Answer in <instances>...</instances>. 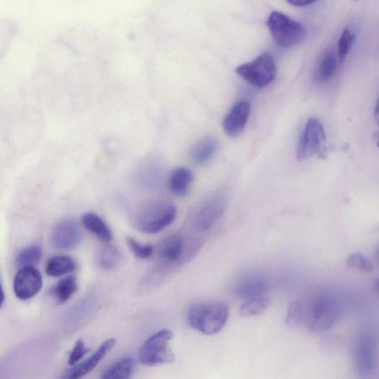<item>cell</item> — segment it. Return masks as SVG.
Wrapping results in <instances>:
<instances>
[{
  "label": "cell",
  "mask_w": 379,
  "mask_h": 379,
  "mask_svg": "<svg viewBox=\"0 0 379 379\" xmlns=\"http://www.w3.org/2000/svg\"><path fill=\"white\" fill-rule=\"evenodd\" d=\"M226 210V200L223 194L216 193L204 200L195 210L192 223L200 231L212 229L223 218Z\"/></svg>",
  "instance_id": "obj_9"
},
{
  "label": "cell",
  "mask_w": 379,
  "mask_h": 379,
  "mask_svg": "<svg viewBox=\"0 0 379 379\" xmlns=\"http://www.w3.org/2000/svg\"><path fill=\"white\" fill-rule=\"evenodd\" d=\"M305 305L299 302L290 304L287 313L286 323L291 328H298L304 324Z\"/></svg>",
  "instance_id": "obj_27"
},
{
  "label": "cell",
  "mask_w": 379,
  "mask_h": 379,
  "mask_svg": "<svg viewBox=\"0 0 379 379\" xmlns=\"http://www.w3.org/2000/svg\"><path fill=\"white\" fill-rule=\"evenodd\" d=\"M192 181L193 174L188 168L184 167L176 168L171 174L169 178L171 192L178 196L186 195Z\"/></svg>",
  "instance_id": "obj_20"
},
{
  "label": "cell",
  "mask_w": 379,
  "mask_h": 379,
  "mask_svg": "<svg viewBox=\"0 0 379 379\" xmlns=\"http://www.w3.org/2000/svg\"><path fill=\"white\" fill-rule=\"evenodd\" d=\"M115 344V340L114 339H111L103 342L99 347V349L91 355L88 360L78 365H75V367L69 370L66 373V378L77 379L93 371L105 355L113 349Z\"/></svg>",
  "instance_id": "obj_14"
},
{
  "label": "cell",
  "mask_w": 379,
  "mask_h": 379,
  "mask_svg": "<svg viewBox=\"0 0 379 379\" xmlns=\"http://www.w3.org/2000/svg\"><path fill=\"white\" fill-rule=\"evenodd\" d=\"M128 245L133 255L140 259H146L152 257L154 249L151 246L142 245L139 241L133 238L127 239Z\"/></svg>",
  "instance_id": "obj_31"
},
{
  "label": "cell",
  "mask_w": 379,
  "mask_h": 379,
  "mask_svg": "<svg viewBox=\"0 0 379 379\" xmlns=\"http://www.w3.org/2000/svg\"><path fill=\"white\" fill-rule=\"evenodd\" d=\"M16 28L12 22L0 20V57L7 50L15 35Z\"/></svg>",
  "instance_id": "obj_28"
},
{
  "label": "cell",
  "mask_w": 379,
  "mask_h": 379,
  "mask_svg": "<svg viewBox=\"0 0 379 379\" xmlns=\"http://www.w3.org/2000/svg\"><path fill=\"white\" fill-rule=\"evenodd\" d=\"M273 39L282 48H291L302 43L306 30L298 21L279 12H272L267 21Z\"/></svg>",
  "instance_id": "obj_4"
},
{
  "label": "cell",
  "mask_w": 379,
  "mask_h": 379,
  "mask_svg": "<svg viewBox=\"0 0 379 379\" xmlns=\"http://www.w3.org/2000/svg\"><path fill=\"white\" fill-rule=\"evenodd\" d=\"M355 40V35L350 28H344L338 44V58L342 62L349 55Z\"/></svg>",
  "instance_id": "obj_30"
},
{
  "label": "cell",
  "mask_w": 379,
  "mask_h": 379,
  "mask_svg": "<svg viewBox=\"0 0 379 379\" xmlns=\"http://www.w3.org/2000/svg\"><path fill=\"white\" fill-rule=\"evenodd\" d=\"M346 264L347 267L360 272H371L374 270L372 261L360 252H355L347 257Z\"/></svg>",
  "instance_id": "obj_29"
},
{
  "label": "cell",
  "mask_w": 379,
  "mask_h": 379,
  "mask_svg": "<svg viewBox=\"0 0 379 379\" xmlns=\"http://www.w3.org/2000/svg\"><path fill=\"white\" fill-rule=\"evenodd\" d=\"M355 1H358V0H355Z\"/></svg>",
  "instance_id": "obj_35"
},
{
  "label": "cell",
  "mask_w": 379,
  "mask_h": 379,
  "mask_svg": "<svg viewBox=\"0 0 379 379\" xmlns=\"http://www.w3.org/2000/svg\"><path fill=\"white\" fill-rule=\"evenodd\" d=\"M176 216L175 205L166 200H156L141 208L135 225L140 232L155 234L172 225Z\"/></svg>",
  "instance_id": "obj_3"
},
{
  "label": "cell",
  "mask_w": 379,
  "mask_h": 379,
  "mask_svg": "<svg viewBox=\"0 0 379 379\" xmlns=\"http://www.w3.org/2000/svg\"><path fill=\"white\" fill-rule=\"evenodd\" d=\"M82 223L91 233L102 241L108 243L112 240L111 229L98 215L94 213H86L82 216Z\"/></svg>",
  "instance_id": "obj_19"
},
{
  "label": "cell",
  "mask_w": 379,
  "mask_h": 379,
  "mask_svg": "<svg viewBox=\"0 0 379 379\" xmlns=\"http://www.w3.org/2000/svg\"><path fill=\"white\" fill-rule=\"evenodd\" d=\"M173 333L164 329L156 332L147 339L141 346L139 360L146 366H156L171 363L174 354L170 347Z\"/></svg>",
  "instance_id": "obj_6"
},
{
  "label": "cell",
  "mask_w": 379,
  "mask_h": 379,
  "mask_svg": "<svg viewBox=\"0 0 379 379\" xmlns=\"http://www.w3.org/2000/svg\"><path fill=\"white\" fill-rule=\"evenodd\" d=\"M325 131L321 122L317 118H311L301 136L298 145L297 158L299 160H306L313 156L325 158L326 152Z\"/></svg>",
  "instance_id": "obj_8"
},
{
  "label": "cell",
  "mask_w": 379,
  "mask_h": 379,
  "mask_svg": "<svg viewBox=\"0 0 379 379\" xmlns=\"http://www.w3.org/2000/svg\"><path fill=\"white\" fill-rule=\"evenodd\" d=\"M270 289L268 279L259 275H252L239 281L234 287L235 296L241 300H248L265 297Z\"/></svg>",
  "instance_id": "obj_13"
},
{
  "label": "cell",
  "mask_w": 379,
  "mask_h": 379,
  "mask_svg": "<svg viewBox=\"0 0 379 379\" xmlns=\"http://www.w3.org/2000/svg\"><path fill=\"white\" fill-rule=\"evenodd\" d=\"M43 258V250L39 246H30L19 252L16 259L18 268L35 267Z\"/></svg>",
  "instance_id": "obj_25"
},
{
  "label": "cell",
  "mask_w": 379,
  "mask_h": 379,
  "mask_svg": "<svg viewBox=\"0 0 379 379\" xmlns=\"http://www.w3.org/2000/svg\"><path fill=\"white\" fill-rule=\"evenodd\" d=\"M89 352L90 349L86 346L83 340H78L70 354L68 364L71 366L76 365Z\"/></svg>",
  "instance_id": "obj_32"
},
{
  "label": "cell",
  "mask_w": 379,
  "mask_h": 379,
  "mask_svg": "<svg viewBox=\"0 0 379 379\" xmlns=\"http://www.w3.org/2000/svg\"><path fill=\"white\" fill-rule=\"evenodd\" d=\"M77 269L75 260L67 256H57L51 258L47 262L46 271L51 277H60Z\"/></svg>",
  "instance_id": "obj_21"
},
{
  "label": "cell",
  "mask_w": 379,
  "mask_h": 379,
  "mask_svg": "<svg viewBox=\"0 0 379 379\" xmlns=\"http://www.w3.org/2000/svg\"><path fill=\"white\" fill-rule=\"evenodd\" d=\"M228 318L229 308L223 302L194 304L187 312L190 326L205 335H214L222 331Z\"/></svg>",
  "instance_id": "obj_1"
},
{
  "label": "cell",
  "mask_w": 379,
  "mask_h": 379,
  "mask_svg": "<svg viewBox=\"0 0 379 379\" xmlns=\"http://www.w3.org/2000/svg\"><path fill=\"white\" fill-rule=\"evenodd\" d=\"M185 239L178 234L166 237L162 241L158 250L159 257L167 261L177 262L181 261L184 255Z\"/></svg>",
  "instance_id": "obj_16"
},
{
  "label": "cell",
  "mask_w": 379,
  "mask_h": 379,
  "mask_svg": "<svg viewBox=\"0 0 379 379\" xmlns=\"http://www.w3.org/2000/svg\"><path fill=\"white\" fill-rule=\"evenodd\" d=\"M82 234L78 225L70 219L61 221L53 230V244L59 249L75 248L80 244Z\"/></svg>",
  "instance_id": "obj_12"
},
{
  "label": "cell",
  "mask_w": 379,
  "mask_h": 379,
  "mask_svg": "<svg viewBox=\"0 0 379 379\" xmlns=\"http://www.w3.org/2000/svg\"><path fill=\"white\" fill-rule=\"evenodd\" d=\"M338 67V58L331 50L324 53L318 62L314 72V81L317 83H324L329 81L335 75Z\"/></svg>",
  "instance_id": "obj_18"
},
{
  "label": "cell",
  "mask_w": 379,
  "mask_h": 379,
  "mask_svg": "<svg viewBox=\"0 0 379 379\" xmlns=\"http://www.w3.org/2000/svg\"><path fill=\"white\" fill-rule=\"evenodd\" d=\"M251 107L248 102H238L226 115L223 121V129L230 138H235L243 132L246 128Z\"/></svg>",
  "instance_id": "obj_11"
},
{
  "label": "cell",
  "mask_w": 379,
  "mask_h": 379,
  "mask_svg": "<svg viewBox=\"0 0 379 379\" xmlns=\"http://www.w3.org/2000/svg\"><path fill=\"white\" fill-rule=\"evenodd\" d=\"M341 304L333 297L323 295L305 306L304 325L312 333H323L331 329L341 318Z\"/></svg>",
  "instance_id": "obj_2"
},
{
  "label": "cell",
  "mask_w": 379,
  "mask_h": 379,
  "mask_svg": "<svg viewBox=\"0 0 379 379\" xmlns=\"http://www.w3.org/2000/svg\"><path fill=\"white\" fill-rule=\"evenodd\" d=\"M236 72L242 79L257 88H265L277 77L275 59L268 53L239 66Z\"/></svg>",
  "instance_id": "obj_7"
},
{
  "label": "cell",
  "mask_w": 379,
  "mask_h": 379,
  "mask_svg": "<svg viewBox=\"0 0 379 379\" xmlns=\"http://www.w3.org/2000/svg\"><path fill=\"white\" fill-rule=\"evenodd\" d=\"M78 290L77 279L75 276H68L61 279L55 288V296L60 304L68 302Z\"/></svg>",
  "instance_id": "obj_24"
},
{
  "label": "cell",
  "mask_w": 379,
  "mask_h": 379,
  "mask_svg": "<svg viewBox=\"0 0 379 379\" xmlns=\"http://www.w3.org/2000/svg\"><path fill=\"white\" fill-rule=\"evenodd\" d=\"M353 358L356 373L361 378H369L375 373L377 342L373 331L366 329L357 334L353 345Z\"/></svg>",
  "instance_id": "obj_5"
},
{
  "label": "cell",
  "mask_w": 379,
  "mask_h": 379,
  "mask_svg": "<svg viewBox=\"0 0 379 379\" xmlns=\"http://www.w3.org/2000/svg\"><path fill=\"white\" fill-rule=\"evenodd\" d=\"M5 302V293L2 288L1 284H0V308L3 307Z\"/></svg>",
  "instance_id": "obj_34"
},
{
  "label": "cell",
  "mask_w": 379,
  "mask_h": 379,
  "mask_svg": "<svg viewBox=\"0 0 379 379\" xmlns=\"http://www.w3.org/2000/svg\"><path fill=\"white\" fill-rule=\"evenodd\" d=\"M135 361L131 357H124L115 362L102 376L104 379H124L131 377L135 369Z\"/></svg>",
  "instance_id": "obj_22"
},
{
  "label": "cell",
  "mask_w": 379,
  "mask_h": 379,
  "mask_svg": "<svg viewBox=\"0 0 379 379\" xmlns=\"http://www.w3.org/2000/svg\"><path fill=\"white\" fill-rule=\"evenodd\" d=\"M139 183L146 187H154L159 185L163 176V167L160 163L149 160L142 163L138 169Z\"/></svg>",
  "instance_id": "obj_17"
},
{
  "label": "cell",
  "mask_w": 379,
  "mask_h": 379,
  "mask_svg": "<svg viewBox=\"0 0 379 379\" xmlns=\"http://www.w3.org/2000/svg\"><path fill=\"white\" fill-rule=\"evenodd\" d=\"M286 1L293 6L304 7L311 5L318 0H286Z\"/></svg>",
  "instance_id": "obj_33"
},
{
  "label": "cell",
  "mask_w": 379,
  "mask_h": 379,
  "mask_svg": "<svg viewBox=\"0 0 379 379\" xmlns=\"http://www.w3.org/2000/svg\"><path fill=\"white\" fill-rule=\"evenodd\" d=\"M271 304L270 299L265 297L246 300L239 309L242 317H254L264 313Z\"/></svg>",
  "instance_id": "obj_23"
},
{
  "label": "cell",
  "mask_w": 379,
  "mask_h": 379,
  "mask_svg": "<svg viewBox=\"0 0 379 379\" xmlns=\"http://www.w3.org/2000/svg\"><path fill=\"white\" fill-rule=\"evenodd\" d=\"M218 149V140L214 136H206L193 145L190 151V158L195 165H202L212 160Z\"/></svg>",
  "instance_id": "obj_15"
},
{
  "label": "cell",
  "mask_w": 379,
  "mask_h": 379,
  "mask_svg": "<svg viewBox=\"0 0 379 379\" xmlns=\"http://www.w3.org/2000/svg\"><path fill=\"white\" fill-rule=\"evenodd\" d=\"M121 258L120 250L114 246H109L100 252L99 264L103 269L111 270L120 264Z\"/></svg>",
  "instance_id": "obj_26"
},
{
  "label": "cell",
  "mask_w": 379,
  "mask_h": 379,
  "mask_svg": "<svg viewBox=\"0 0 379 379\" xmlns=\"http://www.w3.org/2000/svg\"><path fill=\"white\" fill-rule=\"evenodd\" d=\"M43 277L35 267L20 268L15 279L14 290L21 300L33 298L43 288Z\"/></svg>",
  "instance_id": "obj_10"
}]
</instances>
